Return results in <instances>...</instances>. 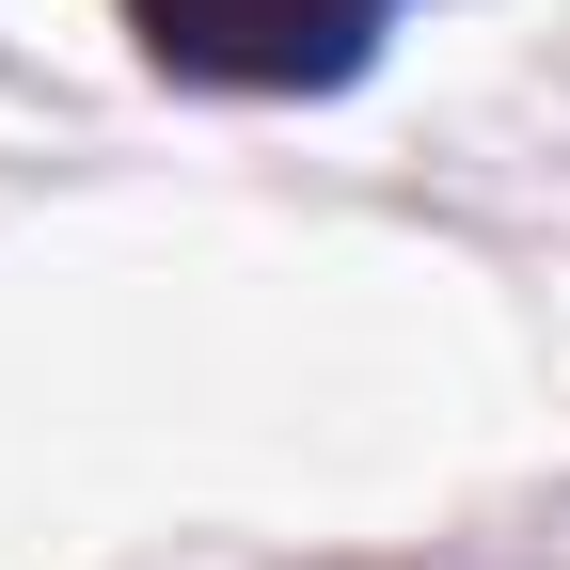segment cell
Here are the masks:
<instances>
[{"mask_svg": "<svg viewBox=\"0 0 570 570\" xmlns=\"http://www.w3.org/2000/svg\"><path fill=\"white\" fill-rule=\"evenodd\" d=\"M365 17L381 0H142L159 63H206V80H333Z\"/></svg>", "mask_w": 570, "mask_h": 570, "instance_id": "obj_1", "label": "cell"}]
</instances>
